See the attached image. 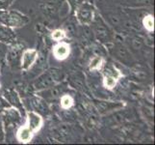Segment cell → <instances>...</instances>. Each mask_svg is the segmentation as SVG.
<instances>
[{
  "label": "cell",
  "instance_id": "obj_9",
  "mask_svg": "<svg viewBox=\"0 0 155 145\" xmlns=\"http://www.w3.org/2000/svg\"><path fill=\"white\" fill-rule=\"evenodd\" d=\"M3 97L5 98V100L8 102L10 106L17 109L18 110H19L20 113H22L23 110H25L24 105H23V102H22V100H21L18 93L15 90H14V89L6 90L4 92Z\"/></svg>",
  "mask_w": 155,
  "mask_h": 145
},
{
  "label": "cell",
  "instance_id": "obj_2",
  "mask_svg": "<svg viewBox=\"0 0 155 145\" xmlns=\"http://www.w3.org/2000/svg\"><path fill=\"white\" fill-rule=\"evenodd\" d=\"M29 22V19L25 15L14 10L0 11V24L11 28L22 27Z\"/></svg>",
  "mask_w": 155,
  "mask_h": 145
},
{
  "label": "cell",
  "instance_id": "obj_7",
  "mask_svg": "<svg viewBox=\"0 0 155 145\" xmlns=\"http://www.w3.org/2000/svg\"><path fill=\"white\" fill-rule=\"evenodd\" d=\"M23 102H24L23 105L27 106L28 110H33L35 112H38L41 116L47 115L49 113L48 103H46L44 99L39 97L38 95L25 99Z\"/></svg>",
  "mask_w": 155,
  "mask_h": 145
},
{
  "label": "cell",
  "instance_id": "obj_3",
  "mask_svg": "<svg viewBox=\"0 0 155 145\" xmlns=\"http://www.w3.org/2000/svg\"><path fill=\"white\" fill-rule=\"evenodd\" d=\"M93 32L97 40L102 44H109L114 40V34L106 21L100 17L95 16L93 22Z\"/></svg>",
  "mask_w": 155,
  "mask_h": 145
},
{
  "label": "cell",
  "instance_id": "obj_22",
  "mask_svg": "<svg viewBox=\"0 0 155 145\" xmlns=\"http://www.w3.org/2000/svg\"><path fill=\"white\" fill-rule=\"evenodd\" d=\"M71 5H69L66 0L64 1L62 4H61V7H60V10H59V16H60L61 19H65L67 18L68 16L71 13Z\"/></svg>",
  "mask_w": 155,
  "mask_h": 145
},
{
  "label": "cell",
  "instance_id": "obj_19",
  "mask_svg": "<svg viewBox=\"0 0 155 145\" xmlns=\"http://www.w3.org/2000/svg\"><path fill=\"white\" fill-rule=\"evenodd\" d=\"M119 81V79L114 78V77H110V76H103V80H102V83H103V86L107 89H113L116 87V85Z\"/></svg>",
  "mask_w": 155,
  "mask_h": 145
},
{
  "label": "cell",
  "instance_id": "obj_11",
  "mask_svg": "<svg viewBox=\"0 0 155 145\" xmlns=\"http://www.w3.org/2000/svg\"><path fill=\"white\" fill-rule=\"evenodd\" d=\"M71 54V46L65 42H58L53 47V55L57 60H65Z\"/></svg>",
  "mask_w": 155,
  "mask_h": 145
},
{
  "label": "cell",
  "instance_id": "obj_17",
  "mask_svg": "<svg viewBox=\"0 0 155 145\" xmlns=\"http://www.w3.org/2000/svg\"><path fill=\"white\" fill-rule=\"evenodd\" d=\"M84 79L85 78H83V77L80 74H73V76L71 77V81L72 86H74L75 88H78V89L84 90V88L86 87Z\"/></svg>",
  "mask_w": 155,
  "mask_h": 145
},
{
  "label": "cell",
  "instance_id": "obj_15",
  "mask_svg": "<svg viewBox=\"0 0 155 145\" xmlns=\"http://www.w3.org/2000/svg\"><path fill=\"white\" fill-rule=\"evenodd\" d=\"M59 100H60V105H61V107L63 109H68L74 105L73 98L71 95H68L67 93L63 94L61 96V98Z\"/></svg>",
  "mask_w": 155,
  "mask_h": 145
},
{
  "label": "cell",
  "instance_id": "obj_23",
  "mask_svg": "<svg viewBox=\"0 0 155 145\" xmlns=\"http://www.w3.org/2000/svg\"><path fill=\"white\" fill-rule=\"evenodd\" d=\"M130 6L142 7V6H149L152 4V0H129Z\"/></svg>",
  "mask_w": 155,
  "mask_h": 145
},
{
  "label": "cell",
  "instance_id": "obj_16",
  "mask_svg": "<svg viewBox=\"0 0 155 145\" xmlns=\"http://www.w3.org/2000/svg\"><path fill=\"white\" fill-rule=\"evenodd\" d=\"M103 76H110L120 79L121 78V74L114 65H106L103 69Z\"/></svg>",
  "mask_w": 155,
  "mask_h": 145
},
{
  "label": "cell",
  "instance_id": "obj_4",
  "mask_svg": "<svg viewBox=\"0 0 155 145\" xmlns=\"http://www.w3.org/2000/svg\"><path fill=\"white\" fill-rule=\"evenodd\" d=\"M112 54L113 56L122 63L125 66H132L134 65L136 60L129 48H127L124 45L121 43H115L112 47Z\"/></svg>",
  "mask_w": 155,
  "mask_h": 145
},
{
  "label": "cell",
  "instance_id": "obj_8",
  "mask_svg": "<svg viewBox=\"0 0 155 145\" xmlns=\"http://www.w3.org/2000/svg\"><path fill=\"white\" fill-rule=\"evenodd\" d=\"M39 53L35 48H27L21 52L20 55V68L23 71H27L38 60Z\"/></svg>",
  "mask_w": 155,
  "mask_h": 145
},
{
  "label": "cell",
  "instance_id": "obj_24",
  "mask_svg": "<svg viewBox=\"0 0 155 145\" xmlns=\"http://www.w3.org/2000/svg\"><path fill=\"white\" fill-rule=\"evenodd\" d=\"M143 46V42L140 37H133L131 39V47L136 50H140Z\"/></svg>",
  "mask_w": 155,
  "mask_h": 145
},
{
  "label": "cell",
  "instance_id": "obj_18",
  "mask_svg": "<svg viewBox=\"0 0 155 145\" xmlns=\"http://www.w3.org/2000/svg\"><path fill=\"white\" fill-rule=\"evenodd\" d=\"M98 109L102 112V113H105V112H108L110 110H114L116 109H119V107L121 106V105H116V104L113 103H109V102H98Z\"/></svg>",
  "mask_w": 155,
  "mask_h": 145
},
{
  "label": "cell",
  "instance_id": "obj_21",
  "mask_svg": "<svg viewBox=\"0 0 155 145\" xmlns=\"http://www.w3.org/2000/svg\"><path fill=\"white\" fill-rule=\"evenodd\" d=\"M143 25L148 32H152L154 30V18L151 15H147L143 19Z\"/></svg>",
  "mask_w": 155,
  "mask_h": 145
},
{
  "label": "cell",
  "instance_id": "obj_20",
  "mask_svg": "<svg viewBox=\"0 0 155 145\" xmlns=\"http://www.w3.org/2000/svg\"><path fill=\"white\" fill-rule=\"evenodd\" d=\"M51 38L55 42H62L64 39L67 38V33H66L65 29L58 28V29L53 30L51 33Z\"/></svg>",
  "mask_w": 155,
  "mask_h": 145
},
{
  "label": "cell",
  "instance_id": "obj_1",
  "mask_svg": "<svg viewBox=\"0 0 155 145\" xmlns=\"http://www.w3.org/2000/svg\"><path fill=\"white\" fill-rule=\"evenodd\" d=\"M64 78L63 72L61 70L56 68H50L45 73H42L41 76L34 81V89L36 91H40L42 89L51 87L57 83H60Z\"/></svg>",
  "mask_w": 155,
  "mask_h": 145
},
{
  "label": "cell",
  "instance_id": "obj_13",
  "mask_svg": "<svg viewBox=\"0 0 155 145\" xmlns=\"http://www.w3.org/2000/svg\"><path fill=\"white\" fill-rule=\"evenodd\" d=\"M35 133L28 128L27 125L21 126L17 132V139L20 143H28L32 140Z\"/></svg>",
  "mask_w": 155,
  "mask_h": 145
},
{
  "label": "cell",
  "instance_id": "obj_25",
  "mask_svg": "<svg viewBox=\"0 0 155 145\" xmlns=\"http://www.w3.org/2000/svg\"><path fill=\"white\" fill-rule=\"evenodd\" d=\"M7 52H8V47L7 45L0 43V61L4 60L7 57Z\"/></svg>",
  "mask_w": 155,
  "mask_h": 145
},
{
  "label": "cell",
  "instance_id": "obj_26",
  "mask_svg": "<svg viewBox=\"0 0 155 145\" xmlns=\"http://www.w3.org/2000/svg\"><path fill=\"white\" fill-rule=\"evenodd\" d=\"M13 2L14 0H0V11L8 10Z\"/></svg>",
  "mask_w": 155,
  "mask_h": 145
},
{
  "label": "cell",
  "instance_id": "obj_29",
  "mask_svg": "<svg viewBox=\"0 0 155 145\" xmlns=\"http://www.w3.org/2000/svg\"><path fill=\"white\" fill-rule=\"evenodd\" d=\"M7 107H10V105L8 104V102L5 100L4 97H0V111L4 110Z\"/></svg>",
  "mask_w": 155,
  "mask_h": 145
},
{
  "label": "cell",
  "instance_id": "obj_28",
  "mask_svg": "<svg viewBox=\"0 0 155 145\" xmlns=\"http://www.w3.org/2000/svg\"><path fill=\"white\" fill-rule=\"evenodd\" d=\"M5 139V131H4V122L2 118H0V142L4 141Z\"/></svg>",
  "mask_w": 155,
  "mask_h": 145
},
{
  "label": "cell",
  "instance_id": "obj_10",
  "mask_svg": "<svg viewBox=\"0 0 155 145\" xmlns=\"http://www.w3.org/2000/svg\"><path fill=\"white\" fill-rule=\"evenodd\" d=\"M26 120H27V125L30 130L36 133L38 131L41 130L44 124V118L38 112H35L33 110H27L26 112Z\"/></svg>",
  "mask_w": 155,
  "mask_h": 145
},
{
  "label": "cell",
  "instance_id": "obj_12",
  "mask_svg": "<svg viewBox=\"0 0 155 145\" xmlns=\"http://www.w3.org/2000/svg\"><path fill=\"white\" fill-rule=\"evenodd\" d=\"M15 42V34L13 28L5 25H0V43L5 45H13Z\"/></svg>",
  "mask_w": 155,
  "mask_h": 145
},
{
  "label": "cell",
  "instance_id": "obj_5",
  "mask_svg": "<svg viewBox=\"0 0 155 145\" xmlns=\"http://www.w3.org/2000/svg\"><path fill=\"white\" fill-rule=\"evenodd\" d=\"M77 21L82 25H91L95 17V11L92 4L83 2L74 10Z\"/></svg>",
  "mask_w": 155,
  "mask_h": 145
},
{
  "label": "cell",
  "instance_id": "obj_14",
  "mask_svg": "<svg viewBox=\"0 0 155 145\" xmlns=\"http://www.w3.org/2000/svg\"><path fill=\"white\" fill-rule=\"evenodd\" d=\"M104 65V60L103 58L100 55H97L91 59V61L89 63V69L91 71H97L100 70Z\"/></svg>",
  "mask_w": 155,
  "mask_h": 145
},
{
  "label": "cell",
  "instance_id": "obj_27",
  "mask_svg": "<svg viewBox=\"0 0 155 145\" xmlns=\"http://www.w3.org/2000/svg\"><path fill=\"white\" fill-rule=\"evenodd\" d=\"M66 1L71 5V10H75L80 4H82L84 2V0H66Z\"/></svg>",
  "mask_w": 155,
  "mask_h": 145
},
{
  "label": "cell",
  "instance_id": "obj_6",
  "mask_svg": "<svg viewBox=\"0 0 155 145\" xmlns=\"http://www.w3.org/2000/svg\"><path fill=\"white\" fill-rule=\"evenodd\" d=\"M66 93V87L63 84L57 83L51 87L37 91V95L44 99L46 103H53L61 98L63 94Z\"/></svg>",
  "mask_w": 155,
  "mask_h": 145
}]
</instances>
